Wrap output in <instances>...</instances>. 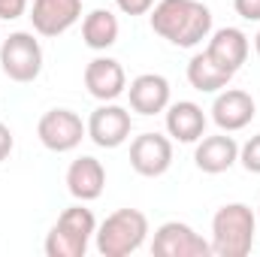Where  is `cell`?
<instances>
[{
  "mask_svg": "<svg viewBox=\"0 0 260 257\" xmlns=\"http://www.w3.org/2000/svg\"><path fill=\"white\" fill-rule=\"evenodd\" d=\"M236 160H239V145L224 130L218 136H200L197 139V151H194L197 170H203L209 176H218V173H227Z\"/></svg>",
  "mask_w": 260,
  "mask_h": 257,
  "instance_id": "obj_14",
  "label": "cell"
},
{
  "mask_svg": "<svg viewBox=\"0 0 260 257\" xmlns=\"http://www.w3.org/2000/svg\"><path fill=\"white\" fill-rule=\"evenodd\" d=\"M103 185H106V170L97 157L91 154H82L70 164L67 170V191L73 194L79 203H91L103 194Z\"/></svg>",
  "mask_w": 260,
  "mask_h": 257,
  "instance_id": "obj_15",
  "label": "cell"
},
{
  "mask_svg": "<svg viewBox=\"0 0 260 257\" xmlns=\"http://www.w3.org/2000/svg\"><path fill=\"white\" fill-rule=\"evenodd\" d=\"M82 40L94 52H106L118 43V18L109 9H91L82 21Z\"/></svg>",
  "mask_w": 260,
  "mask_h": 257,
  "instance_id": "obj_18",
  "label": "cell"
},
{
  "mask_svg": "<svg viewBox=\"0 0 260 257\" xmlns=\"http://www.w3.org/2000/svg\"><path fill=\"white\" fill-rule=\"evenodd\" d=\"M130 167L145 176L157 179L173 167V142L160 133H142L130 142Z\"/></svg>",
  "mask_w": 260,
  "mask_h": 257,
  "instance_id": "obj_9",
  "label": "cell"
},
{
  "mask_svg": "<svg viewBox=\"0 0 260 257\" xmlns=\"http://www.w3.org/2000/svg\"><path fill=\"white\" fill-rule=\"evenodd\" d=\"M97 233L94 212L85 206H70L61 212L55 227L46 236V254L49 257H82L88 251L91 236Z\"/></svg>",
  "mask_w": 260,
  "mask_h": 257,
  "instance_id": "obj_4",
  "label": "cell"
},
{
  "mask_svg": "<svg viewBox=\"0 0 260 257\" xmlns=\"http://www.w3.org/2000/svg\"><path fill=\"white\" fill-rule=\"evenodd\" d=\"M239 164H242L248 173L260 176V133L257 136H251V139L239 148Z\"/></svg>",
  "mask_w": 260,
  "mask_h": 257,
  "instance_id": "obj_20",
  "label": "cell"
},
{
  "mask_svg": "<svg viewBox=\"0 0 260 257\" xmlns=\"http://www.w3.org/2000/svg\"><path fill=\"white\" fill-rule=\"evenodd\" d=\"M254 112H257L254 97L248 91H239V88H224L212 103V121L224 133H236V130L248 127Z\"/></svg>",
  "mask_w": 260,
  "mask_h": 257,
  "instance_id": "obj_12",
  "label": "cell"
},
{
  "mask_svg": "<svg viewBox=\"0 0 260 257\" xmlns=\"http://www.w3.org/2000/svg\"><path fill=\"white\" fill-rule=\"evenodd\" d=\"M230 79H233V73L221 70L206 52H200L188 61V82H191V88L203 91V94H215V91L227 88Z\"/></svg>",
  "mask_w": 260,
  "mask_h": 257,
  "instance_id": "obj_19",
  "label": "cell"
},
{
  "mask_svg": "<svg viewBox=\"0 0 260 257\" xmlns=\"http://www.w3.org/2000/svg\"><path fill=\"white\" fill-rule=\"evenodd\" d=\"M12 145H15V139H12V130L0 121V160H6V157H9Z\"/></svg>",
  "mask_w": 260,
  "mask_h": 257,
  "instance_id": "obj_24",
  "label": "cell"
},
{
  "mask_svg": "<svg viewBox=\"0 0 260 257\" xmlns=\"http://www.w3.org/2000/svg\"><path fill=\"white\" fill-rule=\"evenodd\" d=\"M37 136L49 151L64 154V151H73L88 136V127L73 109H49L37 124Z\"/></svg>",
  "mask_w": 260,
  "mask_h": 257,
  "instance_id": "obj_7",
  "label": "cell"
},
{
  "mask_svg": "<svg viewBox=\"0 0 260 257\" xmlns=\"http://www.w3.org/2000/svg\"><path fill=\"white\" fill-rule=\"evenodd\" d=\"M254 215H257V227H260V206H257V212H254Z\"/></svg>",
  "mask_w": 260,
  "mask_h": 257,
  "instance_id": "obj_26",
  "label": "cell"
},
{
  "mask_svg": "<svg viewBox=\"0 0 260 257\" xmlns=\"http://www.w3.org/2000/svg\"><path fill=\"white\" fill-rule=\"evenodd\" d=\"M206 55L227 73H239V67L248 58V37L239 27H218L206 46Z\"/></svg>",
  "mask_w": 260,
  "mask_h": 257,
  "instance_id": "obj_16",
  "label": "cell"
},
{
  "mask_svg": "<svg viewBox=\"0 0 260 257\" xmlns=\"http://www.w3.org/2000/svg\"><path fill=\"white\" fill-rule=\"evenodd\" d=\"M167 133L179 142H197L206 133V112L194 100H179L167 106Z\"/></svg>",
  "mask_w": 260,
  "mask_h": 257,
  "instance_id": "obj_17",
  "label": "cell"
},
{
  "mask_svg": "<svg viewBox=\"0 0 260 257\" xmlns=\"http://www.w3.org/2000/svg\"><path fill=\"white\" fill-rule=\"evenodd\" d=\"M85 127H88V139L94 145H100V148H118V145H124L130 139L133 121H130V112L124 106L103 103V106H97L91 112V118H88Z\"/></svg>",
  "mask_w": 260,
  "mask_h": 257,
  "instance_id": "obj_8",
  "label": "cell"
},
{
  "mask_svg": "<svg viewBox=\"0 0 260 257\" xmlns=\"http://www.w3.org/2000/svg\"><path fill=\"white\" fill-rule=\"evenodd\" d=\"M130 97V109L139 115H157L167 112L170 106V82L160 73H142L130 82L127 88Z\"/></svg>",
  "mask_w": 260,
  "mask_h": 257,
  "instance_id": "obj_13",
  "label": "cell"
},
{
  "mask_svg": "<svg viewBox=\"0 0 260 257\" xmlns=\"http://www.w3.org/2000/svg\"><path fill=\"white\" fill-rule=\"evenodd\" d=\"M254 49H257V55H260V30H257V37H254Z\"/></svg>",
  "mask_w": 260,
  "mask_h": 257,
  "instance_id": "obj_25",
  "label": "cell"
},
{
  "mask_svg": "<svg viewBox=\"0 0 260 257\" xmlns=\"http://www.w3.org/2000/svg\"><path fill=\"white\" fill-rule=\"evenodd\" d=\"M85 88L94 100L100 103H112L127 91V76L124 67L115 58H94L85 67Z\"/></svg>",
  "mask_w": 260,
  "mask_h": 257,
  "instance_id": "obj_11",
  "label": "cell"
},
{
  "mask_svg": "<svg viewBox=\"0 0 260 257\" xmlns=\"http://www.w3.org/2000/svg\"><path fill=\"white\" fill-rule=\"evenodd\" d=\"M0 67L12 82H34L43 73V46L27 30H15L0 46Z\"/></svg>",
  "mask_w": 260,
  "mask_h": 257,
  "instance_id": "obj_5",
  "label": "cell"
},
{
  "mask_svg": "<svg viewBox=\"0 0 260 257\" xmlns=\"http://www.w3.org/2000/svg\"><path fill=\"white\" fill-rule=\"evenodd\" d=\"M151 30L179 49H194L212 34V12L200 0H157L151 6Z\"/></svg>",
  "mask_w": 260,
  "mask_h": 257,
  "instance_id": "obj_1",
  "label": "cell"
},
{
  "mask_svg": "<svg viewBox=\"0 0 260 257\" xmlns=\"http://www.w3.org/2000/svg\"><path fill=\"white\" fill-rule=\"evenodd\" d=\"M154 3H157V0H115V6H118L124 15H145V12H151Z\"/></svg>",
  "mask_w": 260,
  "mask_h": 257,
  "instance_id": "obj_21",
  "label": "cell"
},
{
  "mask_svg": "<svg viewBox=\"0 0 260 257\" xmlns=\"http://www.w3.org/2000/svg\"><path fill=\"white\" fill-rule=\"evenodd\" d=\"M233 9L245 21H260V0H233Z\"/></svg>",
  "mask_w": 260,
  "mask_h": 257,
  "instance_id": "obj_23",
  "label": "cell"
},
{
  "mask_svg": "<svg viewBox=\"0 0 260 257\" xmlns=\"http://www.w3.org/2000/svg\"><path fill=\"white\" fill-rule=\"evenodd\" d=\"M151 254L154 257H209L212 254V242H206L185 221H167V224H160L154 230Z\"/></svg>",
  "mask_w": 260,
  "mask_h": 257,
  "instance_id": "obj_6",
  "label": "cell"
},
{
  "mask_svg": "<svg viewBox=\"0 0 260 257\" xmlns=\"http://www.w3.org/2000/svg\"><path fill=\"white\" fill-rule=\"evenodd\" d=\"M24 9H27V0H0V18H3V21L21 18Z\"/></svg>",
  "mask_w": 260,
  "mask_h": 257,
  "instance_id": "obj_22",
  "label": "cell"
},
{
  "mask_svg": "<svg viewBox=\"0 0 260 257\" xmlns=\"http://www.w3.org/2000/svg\"><path fill=\"white\" fill-rule=\"evenodd\" d=\"M97 251L103 257H127L133 254L148 236V218L139 209H118L106 215L97 227Z\"/></svg>",
  "mask_w": 260,
  "mask_h": 257,
  "instance_id": "obj_3",
  "label": "cell"
},
{
  "mask_svg": "<svg viewBox=\"0 0 260 257\" xmlns=\"http://www.w3.org/2000/svg\"><path fill=\"white\" fill-rule=\"evenodd\" d=\"M257 215L245 203H227L212 218V254L245 257L254 248Z\"/></svg>",
  "mask_w": 260,
  "mask_h": 257,
  "instance_id": "obj_2",
  "label": "cell"
},
{
  "mask_svg": "<svg viewBox=\"0 0 260 257\" xmlns=\"http://www.w3.org/2000/svg\"><path fill=\"white\" fill-rule=\"evenodd\" d=\"M82 18V0H34L30 24L40 37H61Z\"/></svg>",
  "mask_w": 260,
  "mask_h": 257,
  "instance_id": "obj_10",
  "label": "cell"
}]
</instances>
